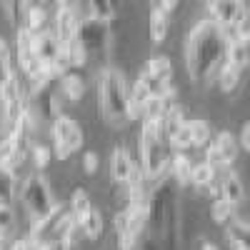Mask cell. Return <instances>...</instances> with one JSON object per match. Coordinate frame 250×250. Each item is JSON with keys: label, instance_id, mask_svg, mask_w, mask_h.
Returning <instances> with one entry per match:
<instances>
[{"label": "cell", "instance_id": "cell-21", "mask_svg": "<svg viewBox=\"0 0 250 250\" xmlns=\"http://www.w3.org/2000/svg\"><path fill=\"white\" fill-rule=\"evenodd\" d=\"M168 33H170V15L163 5H155L150 13V40L160 45L168 38Z\"/></svg>", "mask_w": 250, "mask_h": 250}, {"label": "cell", "instance_id": "cell-8", "mask_svg": "<svg viewBox=\"0 0 250 250\" xmlns=\"http://www.w3.org/2000/svg\"><path fill=\"white\" fill-rule=\"evenodd\" d=\"M203 150H205V160L208 163H213L215 168L225 170V168H230V165L238 160L240 143H238V138L230 130H220Z\"/></svg>", "mask_w": 250, "mask_h": 250}, {"label": "cell", "instance_id": "cell-36", "mask_svg": "<svg viewBox=\"0 0 250 250\" xmlns=\"http://www.w3.org/2000/svg\"><path fill=\"white\" fill-rule=\"evenodd\" d=\"M238 143L245 153H250V120H245L240 125V133H238Z\"/></svg>", "mask_w": 250, "mask_h": 250}, {"label": "cell", "instance_id": "cell-37", "mask_svg": "<svg viewBox=\"0 0 250 250\" xmlns=\"http://www.w3.org/2000/svg\"><path fill=\"white\" fill-rule=\"evenodd\" d=\"M50 250H75V240L70 238H58L50 243Z\"/></svg>", "mask_w": 250, "mask_h": 250}, {"label": "cell", "instance_id": "cell-32", "mask_svg": "<svg viewBox=\"0 0 250 250\" xmlns=\"http://www.w3.org/2000/svg\"><path fill=\"white\" fill-rule=\"evenodd\" d=\"M0 233L8 238L15 233V213H13L10 203H0Z\"/></svg>", "mask_w": 250, "mask_h": 250}, {"label": "cell", "instance_id": "cell-29", "mask_svg": "<svg viewBox=\"0 0 250 250\" xmlns=\"http://www.w3.org/2000/svg\"><path fill=\"white\" fill-rule=\"evenodd\" d=\"M88 15L100 18V20H110L115 18V3L113 0H88Z\"/></svg>", "mask_w": 250, "mask_h": 250}, {"label": "cell", "instance_id": "cell-33", "mask_svg": "<svg viewBox=\"0 0 250 250\" xmlns=\"http://www.w3.org/2000/svg\"><path fill=\"white\" fill-rule=\"evenodd\" d=\"M30 158H33V163H35V170L43 173L48 165H50V160L55 158V153H53L50 148H45V145H35V148L30 150Z\"/></svg>", "mask_w": 250, "mask_h": 250}, {"label": "cell", "instance_id": "cell-1", "mask_svg": "<svg viewBox=\"0 0 250 250\" xmlns=\"http://www.w3.org/2000/svg\"><path fill=\"white\" fill-rule=\"evenodd\" d=\"M228 60V38L213 18L193 25L185 38V68L193 83H210Z\"/></svg>", "mask_w": 250, "mask_h": 250}, {"label": "cell", "instance_id": "cell-28", "mask_svg": "<svg viewBox=\"0 0 250 250\" xmlns=\"http://www.w3.org/2000/svg\"><path fill=\"white\" fill-rule=\"evenodd\" d=\"M190 128H193V148H205L208 143H210V123L205 118H193L190 120Z\"/></svg>", "mask_w": 250, "mask_h": 250}, {"label": "cell", "instance_id": "cell-43", "mask_svg": "<svg viewBox=\"0 0 250 250\" xmlns=\"http://www.w3.org/2000/svg\"><path fill=\"white\" fill-rule=\"evenodd\" d=\"M230 250H240V248H230Z\"/></svg>", "mask_w": 250, "mask_h": 250}, {"label": "cell", "instance_id": "cell-27", "mask_svg": "<svg viewBox=\"0 0 250 250\" xmlns=\"http://www.w3.org/2000/svg\"><path fill=\"white\" fill-rule=\"evenodd\" d=\"M30 5H33V0H5V13H8L10 25H15V30L23 25L25 13H28Z\"/></svg>", "mask_w": 250, "mask_h": 250}, {"label": "cell", "instance_id": "cell-5", "mask_svg": "<svg viewBox=\"0 0 250 250\" xmlns=\"http://www.w3.org/2000/svg\"><path fill=\"white\" fill-rule=\"evenodd\" d=\"M18 195H20V205H23L30 225L38 223V220H43L48 213H53V208H55L53 188H50V183L45 180V175L40 170L30 173L23 183H20Z\"/></svg>", "mask_w": 250, "mask_h": 250}, {"label": "cell", "instance_id": "cell-20", "mask_svg": "<svg viewBox=\"0 0 250 250\" xmlns=\"http://www.w3.org/2000/svg\"><path fill=\"white\" fill-rule=\"evenodd\" d=\"M78 223H80V233L85 235L88 240H98L103 235V230H105V220H103L98 208H90L88 213H83L78 218Z\"/></svg>", "mask_w": 250, "mask_h": 250}, {"label": "cell", "instance_id": "cell-31", "mask_svg": "<svg viewBox=\"0 0 250 250\" xmlns=\"http://www.w3.org/2000/svg\"><path fill=\"white\" fill-rule=\"evenodd\" d=\"M170 148H173V150H190V148H193V128H190V120H188L183 128L175 133V138L170 140Z\"/></svg>", "mask_w": 250, "mask_h": 250}, {"label": "cell", "instance_id": "cell-18", "mask_svg": "<svg viewBox=\"0 0 250 250\" xmlns=\"http://www.w3.org/2000/svg\"><path fill=\"white\" fill-rule=\"evenodd\" d=\"M193 160L185 150H173V160H170V175L178 185H190V175H193Z\"/></svg>", "mask_w": 250, "mask_h": 250}, {"label": "cell", "instance_id": "cell-10", "mask_svg": "<svg viewBox=\"0 0 250 250\" xmlns=\"http://www.w3.org/2000/svg\"><path fill=\"white\" fill-rule=\"evenodd\" d=\"M228 62L250 70V28H228Z\"/></svg>", "mask_w": 250, "mask_h": 250}, {"label": "cell", "instance_id": "cell-19", "mask_svg": "<svg viewBox=\"0 0 250 250\" xmlns=\"http://www.w3.org/2000/svg\"><path fill=\"white\" fill-rule=\"evenodd\" d=\"M243 68H238V65H233V62H223V68L218 70V75H215V83H218V88L223 90V93H235L238 88H240V83H243Z\"/></svg>", "mask_w": 250, "mask_h": 250}, {"label": "cell", "instance_id": "cell-22", "mask_svg": "<svg viewBox=\"0 0 250 250\" xmlns=\"http://www.w3.org/2000/svg\"><path fill=\"white\" fill-rule=\"evenodd\" d=\"M225 240L230 243V248H240V250H250V225L245 220H233L225 225Z\"/></svg>", "mask_w": 250, "mask_h": 250}, {"label": "cell", "instance_id": "cell-14", "mask_svg": "<svg viewBox=\"0 0 250 250\" xmlns=\"http://www.w3.org/2000/svg\"><path fill=\"white\" fill-rule=\"evenodd\" d=\"M153 95H155V90L148 85V83H143L140 78L130 85V103H128V118H130V123L133 120H143V110L150 103Z\"/></svg>", "mask_w": 250, "mask_h": 250}, {"label": "cell", "instance_id": "cell-40", "mask_svg": "<svg viewBox=\"0 0 250 250\" xmlns=\"http://www.w3.org/2000/svg\"><path fill=\"white\" fill-rule=\"evenodd\" d=\"M58 8H78V0H55Z\"/></svg>", "mask_w": 250, "mask_h": 250}, {"label": "cell", "instance_id": "cell-3", "mask_svg": "<svg viewBox=\"0 0 250 250\" xmlns=\"http://www.w3.org/2000/svg\"><path fill=\"white\" fill-rule=\"evenodd\" d=\"M140 163H143V170L148 183L158 185L165 178L170 175V160H173V148L163 140V130H160V120L158 118H143L140 120Z\"/></svg>", "mask_w": 250, "mask_h": 250}, {"label": "cell", "instance_id": "cell-34", "mask_svg": "<svg viewBox=\"0 0 250 250\" xmlns=\"http://www.w3.org/2000/svg\"><path fill=\"white\" fill-rule=\"evenodd\" d=\"M15 178L18 175H13V173L0 168V203H10L13 193H18L15 190Z\"/></svg>", "mask_w": 250, "mask_h": 250}, {"label": "cell", "instance_id": "cell-25", "mask_svg": "<svg viewBox=\"0 0 250 250\" xmlns=\"http://www.w3.org/2000/svg\"><path fill=\"white\" fill-rule=\"evenodd\" d=\"M235 208H238V205H233L230 200H225L223 195H218V198H213L210 215H213V220H215L218 225H228V223L235 220Z\"/></svg>", "mask_w": 250, "mask_h": 250}, {"label": "cell", "instance_id": "cell-39", "mask_svg": "<svg viewBox=\"0 0 250 250\" xmlns=\"http://www.w3.org/2000/svg\"><path fill=\"white\" fill-rule=\"evenodd\" d=\"M10 250H28V238H18L10 243Z\"/></svg>", "mask_w": 250, "mask_h": 250}, {"label": "cell", "instance_id": "cell-35", "mask_svg": "<svg viewBox=\"0 0 250 250\" xmlns=\"http://www.w3.org/2000/svg\"><path fill=\"white\" fill-rule=\"evenodd\" d=\"M100 168V158L95 150H88V153H83V170H85V175H95Z\"/></svg>", "mask_w": 250, "mask_h": 250}, {"label": "cell", "instance_id": "cell-4", "mask_svg": "<svg viewBox=\"0 0 250 250\" xmlns=\"http://www.w3.org/2000/svg\"><path fill=\"white\" fill-rule=\"evenodd\" d=\"M98 103L103 118L110 125H125L128 118V103H130V85L118 68H103L98 75Z\"/></svg>", "mask_w": 250, "mask_h": 250}, {"label": "cell", "instance_id": "cell-12", "mask_svg": "<svg viewBox=\"0 0 250 250\" xmlns=\"http://www.w3.org/2000/svg\"><path fill=\"white\" fill-rule=\"evenodd\" d=\"M80 23H83V18H80L78 8H58L53 30L62 43H70V40H75L78 33H80Z\"/></svg>", "mask_w": 250, "mask_h": 250}, {"label": "cell", "instance_id": "cell-26", "mask_svg": "<svg viewBox=\"0 0 250 250\" xmlns=\"http://www.w3.org/2000/svg\"><path fill=\"white\" fill-rule=\"evenodd\" d=\"M23 25L30 30V33H43L48 30V10L43 5H30L28 13H25V20H23Z\"/></svg>", "mask_w": 250, "mask_h": 250}, {"label": "cell", "instance_id": "cell-38", "mask_svg": "<svg viewBox=\"0 0 250 250\" xmlns=\"http://www.w3.org/2000/svg\"><path fill=\"white\" fill-rule=\"evenodd\" d=\"M158 5H163V8L168 10V13H173V10L180 5V0H158Z\"/></svg>", "mask_w": 250, "mask_h": 250}, {"label": "cell", "instance_id": "cell-24", "mask_svg": "<svg viewBox=\"0 0 250 250\" xmlns=\"http://www.w3.org/2000/svg\"><path fill=\"white\" fill-rule=\"evenodd\" d=\"M218 170H220V168H215L213 163L200 160V163L193 165L190 183H193L195 188H210V185H215V180H218Z\"/></svg>", "mask_w": 250, "mask_h": 250}, {"label": "cell", "instance_id": "cell-16", "mask_svg": "<svg viewBox=\"0 0 250 250\" xmlns=\"http://www.w3.org/2000/svg\"><path fill=\"white\" fill-rule=\"evenodd\" d=\"M58 88H60L62 98H68L70 103H78V100L85 98V93H88V80L83 78L78 70H68V73L60 75Z\"/></svg>", "mask_w": 250, "mask_h": 250}, {"label": "cell", "instance_id": "cell-15", "mask_svg": "<svg viewBox=\"0 0 250 250\" xmlns=\"http://www.w3.org/2000/svg\"><path fill=\"white\" fill-rule=\"evenodd\" d=\"M188 123L185 118V110L180 103H170L168 108H165V113L160 115V130H163V140L170 145V140L175 138V133L183 128V125Z\"/></svg>", "mask_w": 250, "mask_h": 250}, {"label": "cell", "instance_id": "cell-2", "mask_svg": "<svg viewBox=\"0 0 250 250\" xmlns=\"http://www.w3.org/2000/svg\"><path fill=\"white\" fill-rule=\"evenodd\" d=\"M148 230H153L163 250H178L180 208H178V193L168 180L158 183L148 198Z\"/></svg>", "mask_w": 250, "mask_h": 250}, {"label": "cell", "instance_id": "cell-7", "mask_svg": "<svg viewBox=\"0 0 250 250\" xmlns=\"http://www.w3.org/2000/svg\"><path fill=\"white\" fill-rule=\"evenodd\" d=\"M208 13L215 23L228 30V28H248L250 13L245 0H210L208 3Z\"/></svg>", "mask_w": 250, "mask_h": 250}, {"label": "cell", "instance_id": "cell-17", "mask_svg": "<svg viewBox=\"0 0 250 250\" xmlns=\"http://www.w3.org/2000/svg\"><path fill=\"white\" fill-rule=\"evenodd\" d=\"M218 185H220V195L225 200H230L233 205H240L245 200V185H243V180H240V175L235 170L225 168V173H223Z\"/></svg>", "mask_w": 250, "mask_h": 250}, {"label": "cell", "instance_id": "cell-6", "mask_svg": "<svg viewBox=\"0 0 250 250\" xmlns=\"http://www.w3.org/2000/svg\"><path fill=\"white\" fill-rule=\"evenodd\" d=\"M50 138H53V153L58 160H68L85 143V135H83V128L78 125V120L68 115H58L50 123Z\"/></svg>", "mask_w": 250, "mask_h": 250}, {"label": "cell", "instance_id": "cell-42", "mask_svg": "<svg viewBox=\"0 0 250 250\" xmlns=\"http://www.w3.org/2000/svg\"><path fill=\"white\" fill-rule=\"evenodd\" d=\"M35 3H38V5H45V3H50V0H35Z\"/></svg>", "mask_w": 250, "mask_h": 250}, {"label": "cell", "instance_id": "cell-11", "mask_svg": "<svg viewBox=\"0 0 250 250\" xmlns=\"http://www.w3.org/2000/svg\"><path fill=\"white\" fill-rule=\"evenodd\" d=\"M35 53L43 60V65L55 68L58 60L62 55V40L55 35V30H43L35 35Z\"/></svg>", "mask_w": 250, "mask_h": 250}, {"label": "cell", "instance_id": "cell-13", "mask_svg": "<svg viewBox=\"0 0 250 250\" xmlns=\"http://www.w3.org/2000/svg\"><path fill=\"white\" fill-rule=\"evenodd\" d=\"M135 163H138V155H133L128 148H123V145H118V148L113 150V155H110V175H113V180L125 185L130 180L133 170H135Z\"/></svg>", "mask_w": 250, "mask_h": 250}, {"label": "cell", "instance_id": "cell-9", "mask_svg": "<svg viewBox=\"0 0 250 250\" xmlns=\"http://www.w3.org/2000/svg\"><path fill=\"white\" fill-rule=\"evenodd\" d=\"M108 20H100V18H83L80 23V33H78V40L83 45H85V50L93 55V53H103L108 48Z\"/></svg>", "mask_w": 250, "mask_h": 250}, {"label": "cell", "instance_id": "cell-30", "mask_svg": "<svg viewBox=\"0 0 250 250\" xmlns=\"http://www.w3.org/2000/svg\"><path fill=\"white\" fill-rule=\"evenodd\" d=\"M70 208H73V215L80 218L83 213H88L93 203H90V195L85 193V188H75V193L70 195Z\"/></svg>", "mask_w": 250, "mask_h": 250}, {"label": "cell", "instance_id": "cell-41", "mask_svg": "<svg viewBox=\"0 0 250 250\" xmlns=\"http://www.w3.org/2000/svg\"><path fill=\"white\" fill-rule=\"evenodd\" d=\"M200 250H220V248H218L215 243H210V240H205V243L200 245Z\"/></svg>", "mask_w": 250, "mask_h": 250}, {"label": "cell", "instance_id": "cell-23", "mask_svg": "<svg viewBox=\"0 0 250 250\" xmlns=\"http://www.w3.org/2000/svg\"><path fill=\"white\" fill-rule=\"evenodd\" d=\"M143 70L150 73L160 83H170L173 80V62H170V58H165V55H155L150 60H145Z\"/></svg>", "mask_w": 250, "mask_h": 250}]
</instances>
